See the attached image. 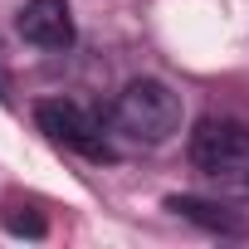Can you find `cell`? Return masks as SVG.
<instances>
[{
  "label": "cell",
  "instance_id": "1",
  "mask_svg": "<svg viewBox=\"0 0 249 249\" xmlns=\"http://www.w3.org/2000/svg\"><path fill=\"white\" fill-rule=\"evenodd\" d=\"M112 127L137 147H161L181 132V98L161 78H132L112 103Z\"/></svg>",
  "mask_w": 249,
  "mask_h": 249
},
{
  "label": "cell",
  "instance_id": "2",
  "mask_svg": "<svg viewBox=\"0 0 249 249\" xmlns=\"http://www.w3.org/2000/svg\"><path fill=\"white\" fill-rule=\"evenodd\" d=\"M191 161L215 186L249 196V127H239L230 117H205L191 132Z\"/></svg>",
  "mask_w": 249,
  "mask_h": 249
},
{
  "label": "cell",
  "instance_id": "3",
  "mask_svg": "<svg viewBox=\"0 0 249 249\" xmlns=\"http://www.w3.org/2000/svg\"><path fill=\"white\" fill-rule=\"evenodd\" d=\"M35 122L39 132H49V142H59L64 152H78L88 161H107L112 147H107V127L103 117L88 107V103H73V98H49L35 107Z\"/></svg>",
  "mask_w": 249,
  "mask_h": 249
},
{
  "label": "cell",
  "instance_id": "4",
  "mask_svg": "<svg viewBox=\"0 0 249 249\" xmlns=\"http://www.w3.org/2000/svg\"><path fill=\"white\" fill-rule=\"evenodd\" d=\"M20 35H25L35 49H69V44H73L69 0H25V10H20Z\"/></svg>",
  "mask_w": 249,
  "mask_h": 249
},
{
  "label": "cell",
  "instance_id": "5",
  "mask_svg": "<svg viewBox=\"0 0 249 249\" xmlns=\"http://www.w3.org/2000/svg\"><path fill=\"white\" fill-rule=\"evenodd\" d=\"M166 210H176L181 220H191L200 230H215V234H249V220L244 215H234V210H225L215 200H200V196H171Z\"/></svg>",
  "mask_w": 249,
  "mask_h": 249
},
{
  "label": "cell",
  "instance_id": "6",
  "mask_svg": "<svg viewBox=\"0 0 249 249\" xmlns=\"http://www.w3.org/2000/svg\"><path fill=\"white\" fill-rule=\"evenodd\" d=\"M5 230H10V234H30V239H39L49 225H44V215H39V210H30V205H15V210L5 215Z\"/></svg>",
  "mask_w": 249,
  "mask_h": 249
}]
</instances>
